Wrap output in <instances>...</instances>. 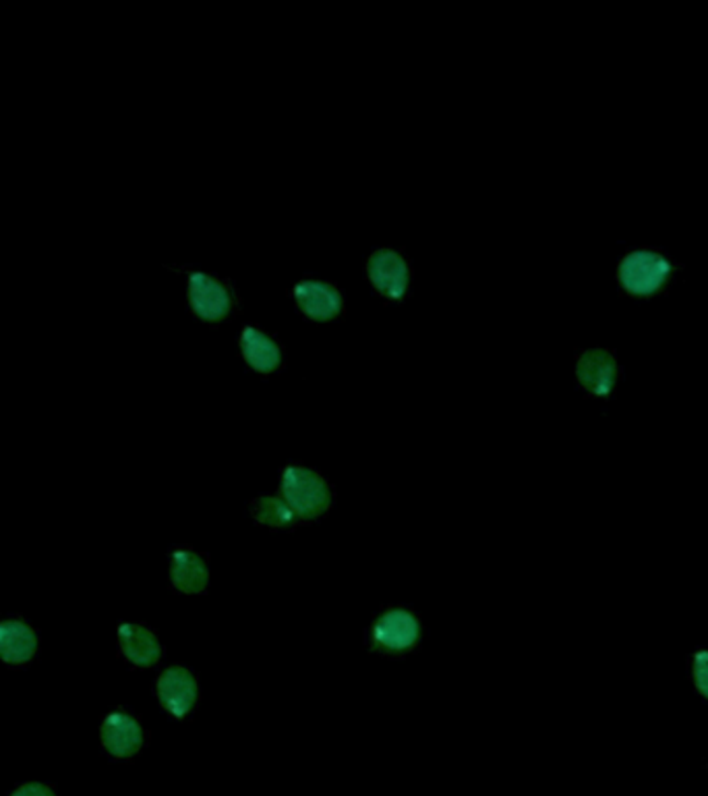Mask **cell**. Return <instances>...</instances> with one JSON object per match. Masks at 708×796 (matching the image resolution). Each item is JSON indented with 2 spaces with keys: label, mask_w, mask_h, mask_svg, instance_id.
I'll return each instance as SVG.
<instances>
[{
  "label": "cell",
  "mask_w": 708,
  "mask_h": 796,
  "mask_svg": "<svg viewBox=\"0 0 708 796\" xmlns=\"http://www.w3.org/2000/svg\"><path fill=\"white\" fill-rule=\"evenodd\" d=\"M576 384L589 399L610 401L619 384V359L615 349L593 347L576 353Z\"/></svg>",
  "instance_id": "obj_3"
},
{
  "label": "cell",
  "mask_w": 708,
  "mask_h": 796,
  "mask_svg": "<svg viewBox=\"0 0 708 796\" xmlns=\"http://www.w3.org/2000/svg\"><path fill=\"white\" fill-rule=\"evenodd\" d=\"M689 680L696 693L708 701V647H698L689 654Z\"/></svg>",
  "instance_id": "obj_15"
},
{
  "label": "cell",
  "mask_w": 708,
  "mask_h": 796,
  "mask_svg": "<svg viewBox=\"0 0 708 796\" xmlns=\"http://www.w3.org/2000/svg\"><path fill=\"white\" fill-rule=\"evenodd\" d=\"M11 796H55V793L44 784H25Z\"/></svg>",
  "instance_id": "obj_16"
},
{
  "label": "cell",
  "mask_w": 708,
  "mask_h": 796,
  "mask_svg": "<svg viewBox=\"0 0 708 796\" xmlns=\"http://www.w3.org/2000/svg\"><path fill=\"white\" fill-rule=\"evenodd\" d=\"M171 581L183 593H204L210 581L208 564L191 550H176L171 556Z\"/></svg>",
  "instance_id": "obj_13"
},
{
  "label": "cell",
  "mask_w": 708,
  "mask_h": 796,
  "mask_svg": "<svg viewBox=\"0 0 708 796\" xmlns=\"http://www.w3.org/2000/svg\"><path fill=\"white\" fill-rule=\"evenodd\" d=\"M253 512L259 523L269 524V527H290L297 517L282 498H274V496L257 498Z\"/></svg>",
  "instance_id": "obj_14"
},
{
  "label": "cell",
  "mask_w": 708,
  "mask_h": 796,
  "mask_svg": "<svg viewBox=\"0 0 708 796\" xmlns=\"http://www.w3.org/2000/svg\"><path fill=\"white\" fill-rule=\"evenodd\" d=\"M38 637L23 621L0 622V660L4 664H25L36 656Z\"/></svg>",
  "instance_id": "obj_12"
},
{
  "label": "cell",
  "mask_w": 708,
  "mask_h": 796,
  "mask_svg": "<svg viewBox=\"0 0 708 796\" xmlns=\"http://www.w3.org/2000/svg\"><path fill=\"white\" fill-rule=\"evenodd\" d=\"M419 637H421V624L413 612L403 608L383 612L371 628V645L387 654L413 649Z\"/></svg>",
  "instance_id": "obj_6"
},
{
  "label": "cell",
  "mask_w": 708,
  "mask_h": 796,
  "mask_svg": "<svg viewBox=\"0 0 708 796\" xmlns=\"http://www.w3.org/2000/svg\"><path fill=\"white\" fill-rule=\"evenodd\" d=\"M187 301L193 315L216 324L227 320L234 310L236 292L230 282L213 274L187 270Z\"/></svg>",
  "instance_id": "obj_4"
},
{
  "label": "cell",
  "mask_w": 708,
  "mask_h": 796,
  "mask_svg": "<svg viewBox=\"0 0 708 796\" xmlns=\"http://www.w3.org/2000/svg\"><path fill=\"white\" fill-rule=\"evenodd\" d=\"M367 278L390 301H403L410 289V266L403 253L382 247L367 257Z\"/></svg>",
  "instance_id": "obj_5"
},
{
  "label": "cell",
  "mask_w": 708,
  "mask_h": 796,
  "mask_svg": "<svg viewBox=\"0 0 708 796\" xmlns=\"http://www.w3.org/2000/svg\"><path fill=\"white\" fill-rule=\"evenodd\" d=\"M118 645L123 656L141 668L153 666L162 656V645L152 631L141 624H123L118 628Z\"/></svg>",
  "instance_id": "obj_11"
},
{
  "label": "cell",
  "mask_w": 708,
  "mask_h": 796,
  "mask_svg": "<svg viewBox=\"0 0 708 796\" xmlns=\"http://www.w3.org/2000/svg\"><path fill=\"white\" fill-rule=\"evenodd\" d=\"M102 747L115 758H131L143 745V730L139 722L125 714L113 712L102 722Z\"/></svg>",
  "instance_id": "obj_9"
},
{
  "label": "cell",
  "mask_w": 708,
  "mask_h": 796,
  "mask_svg": "<svg viewBox=\"0 0 708 796\" xmlns=\"http://www.w3.org/2000/svg\"><path fill=\"white\" fill-rule=\"evenodd\" d=\"M686 266L670 253L652 245H638L624 253L615 266V285L619 292L636 301H652L668 295L675 276Z\"/></svg>",
  "instance_id": "obj_1"
},
{
  "label": "cell",
  "mask_w": 708,
  "mask_h": 796,
  "mask_svg": "<svg viewBox=\"0 0 708 796\" xmlns=\"http://www.w3.org/2000/svg\"><path fill=\"white\" fill-rule=\"evenodd\" d=\"M241 355L257 373H271L282 366V347L257 326H245L239 336Z\"/></svg>",
  "instance_id": "obj_10"
},
{
  "label": "cell",
  "mask_w": 708,
  "mask_h": 796,
  "mask_svg": "<svg viewBox=\"0 0 708 796\" xmlns=\"http://www.w3.org/2000/svg\"><path fill=\"white\" fill-rule=\"evenodd\" d=\"M290 295H292L294 303L299 305V310L303 311L306 318L313 322H329L345 311L343 292L324 280H315V278L299 280L290 289Z\"/></svg>",
  "instance_id": "obj_7"
},
{
  "label": "cell",
  "mask_w": 708,
  "mask_h": 796,
  "mask_svg": "<svg viewBox=\"0 0 708 796\" xmlns=\"http://www.w3.org/2000/svg\"><path fill=\"white\" fill-rule=\"evenodd\" d=\"M280 489L288 508L303 519L320 517L332 505L326 480L305 465H288L280 477Z\"/></svg>",
  "instance_id": "obj_2"
},
{
  "label": "cell",
  "mask_w": 708,
  "mask_h": 796,
  "mask_svg": "<svg viewBox=\"0 0 708 796\" xmlns=\"http://www.w3.org/2000/svg\"><path fill=\"white\" fill-rule=\"evenodd\" d=\"M158 700L174 718H185L197 703V680L187 668L173 666L158 679Z\"/></svg>",
  "instance_id": "obj_8"
}]
</instances>
